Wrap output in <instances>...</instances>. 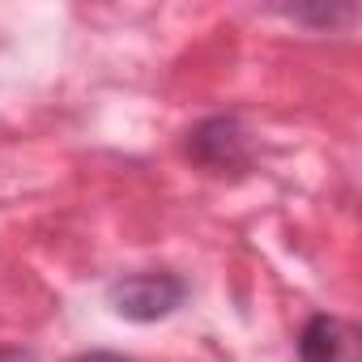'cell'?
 Listing matches in <instances>:
<instances>
[{
	"instance_id": "obj_1",
	"label": "cell",
	"mask_w": 362,
	"mask_h": 362,
	"mask_svg": "<svg viewBox=\"0 0 362 362\" xmlns=\"http://www.w3.org/2000/svg\"><path fill=\"white\" fill-rule=\"evenodd\" d=\"M188 298V281L179 273H166V269H149V273H128L119 281H111L107 290V303L119 320H132V324H153V320H166L170 311H179V303Z\"/></svg>"
},
{
	"instance_id": "obj_2",
	"label": "cell",
	"mask_w": 362,
	"mask_h": 362,
	"mask_svg": "<svg viewBox=\"0 0 362 362\" xmlns=\"http://www.w3.org/2000/svg\"><path fill=\"white\" fill-rule=\"evenodd\" d=\"M188 158L201 162V166L214 170V175L247 170V162H252L247 128H243L235 115H209V119H201V124L188 132Z\"/></svg>"
},
{
	"instance_id": "obj_3",
	"label": "cell",
	"mask_w": 362,
	"mask_h": 362,
	"mask_svg": "<svg viewBox=\"0 0 362 362\" xmlns=\"http://www.w3.org/2000/svg\"><path fill=\"white\" fill-rule=\"evenodd\" d=\"M298 362H362L358 328L341 315H311L298 332Z\"/></svg>"
},
{
	"instance_id": "obj_4",
	"label": "cell",
	"mask_w": 362,
	"mask_h": 362,
	"mask_svg": "<svg viewBox=\"0 0 362 362\" xmlns=\"http://www.w3.org/2000/svg\"><path fill=\"white\" fill-rule=\"evenodd\" d=\"M294 22H315V26H337V22H349L354 18V5L345 9H290Z\"/></svg>"
},
{
	"instance_id": "obj_5",
	"label": "cell",
	"mask_w": 362,
	"mask_h": 362,
	"mask_svg": "<svg viewBox=\"0 0 362 362\" xmlns=\"http://www.w3.org/2000/svg\"><path fill=\"white\" fill-rule=\"evenodd\" d=\"M64 362H132V358L111 354V349H90V354H73V358H64Z\"/></svg>"
},
{
	"instance_id": "obj_6",
	"label": "cell",
	"mask_w": 362,
	"mask_h": 362,
	"mask_svg": "<svg viewBox=\"0 0 362 362\" xmlns=\"http://www.w3.org/2000/svg\"><path fill=\"white\" fill-rule=\"evenodd\" d=\"M0 362H39L35 349H18V345H0Z\"/></svg>"
}]
</instances>
